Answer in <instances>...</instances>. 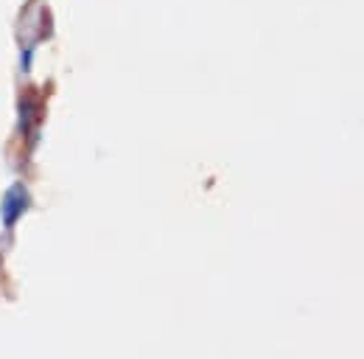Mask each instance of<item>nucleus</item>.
Instances as JSON below:
<instances>
[{
  "label": "nucleus",
  "mask_w": 364,
  "mask_h": 359,
  "mask_svg": "<svg viewBox=\"0 0 364 359\" xmlns=\"http://www.w3.org/2000/svg\"><path fill=\"white\" fill-rule=\"evenodd\" d=\"M28 202H31V199H28V191H26L20 182H14V185L6 191V197H3V224L11 227V224L28 211Z\"/></svg>",
  "instance_id": "1"
}]
</instances>
